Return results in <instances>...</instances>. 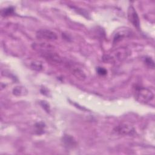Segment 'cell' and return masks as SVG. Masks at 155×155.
Listing matches in <instances>:
<instances>
[{"label":"cell","instance_id":"obj_4","mask_svg":"<svg viewBox=\"0 0 155 155\" xmlns=\"http://www.w3.org/2000/svg\"><path fill=\"white\" fill-rule=\"evenodd\" d=\"M36 38L39 39H45L48 41H54L57 39L56 34L47 29H41L38 30L36 34Z\"/></svg>","mask_w":155,"mask_h":155},{"label":"cell","instance_id":"obj_14","mask_svg":"<svg viewBox=\"0 0 155 155\" xmlns=\"http://www.w3.org/2000/svg\"><path fill=\"white\" fill-rule=\"evenodd\" d=\"M144 62L149 67L154 68V61L151 58L146 57L144 59Z\"/></svg>","mask_w":155,"mask_h":155},{"label":"cell","instance_id":"obj_10","mask_svg":"<svg viewBox=\"0 0 155 155\" xmlns=\"http://www.w3.org/2000/svg\"><path fill=\"white\" fill-rule=\"evenodd\" d=\"M30 67L33 70H35L37 71H40L42 70V69L44 68V65H43V63L42 61H39V60H35L31 62Z\"/></svg>","mask_w":155,"mask_h":155},{"label":"cell","instance_id":"obj_12","mask_svg":"<svg viewBox=\"0 0 155 155\" xmlns=\"http://www.w3.org/2000/svg\"><path fill=\"white\" fill-rule=\"evenodd\" d=\"M27 90L23 87H16L13 90V94L15 96H22L27 94Z\"/></svg>","mask_w":155,"mask_h":155},{"label":"cell","instance_id":"obj_8","mask_svg":"<svg viewBox=\"0 0 155 155\" xmlns=\"http://www.w3.org/2000/svg\"><path fill=\"white\" fill-rule=\"evenodd\" d=\"M33 48L41 51L42 53L50 51L53 50V47L46 43H33Z\"/></svg>","mask_w":155,"mask_h":155},{"label":"cell","instance_id":"obj_9","mask_svg":"<svg viewBox=\"0 0 155 155\" xmlns=\"http://www.w3.org/2000/svg\"><path fill=\"white\" fill-rule=\"evenodd\" d=\"M63 142L65 145L68 148H72L76 145V142L73 137L70 135H65L63 138Z\"/></svg>","mask_w":155,"mask_h":155},{"label":"cell","instance_id":"obj_11","mask_svg":"<svg viewBox=\"0 0 155 155\" xmlns=\"http://www.w3.org/2000/svg\"><path fill=\"white\" fill-rule=\"evenodd\" d=\"M72 73L79 80L83 81L85 79V74L83 71L79 68H73L72 69Z\"/></svg>","mask_w":155,"mask_h":155},{"label":"cell","instance_id":"obj_13","mask_svg":"<svg viewBox=\"0 0 155 155\" xmlns=\"http://www.w3.org/2000/svg\"><path fill=\"white\" fill-rule=\"evenodd\" d=\"M14 12V8L13 7H8L1 10V15L2 16H7L13 14Z\"/></svg>","mask_w":155,"mask_h":155},{"label":"cell","instance_id":"obj_1","mask_svg":"<svg viewBox=\"0 0 155 155\" xmlns=\"http://www.w3.org/2000/svg\"><path fill=\"white\" fill-rule=\"evenodd\" d=\"M128 53L129 52L127 48H119L110 53L104 54L102 57V59L104 62L108 63L116 64L125 59L128 55Z\"/></svg>","mask_w":155,"mask_h":155},{"label":"cell","instance_id":"obj_3","mask_svg":"<svg viewBox=\"0 0 155 155\" xmlns=\"http://www.w3.org/2000/svg\"><path fill=\"white\" fill-rule=\"evenodd\" d=\"M114 131L120 135L128 136L132 135L135 133L134 128L127 124H122L116 126L114 128Z\"/></svg>","mask_w":155,"mask_h":155},{"label":"cell","instance_id":"obj_6","mask_svg":"<svg viewBox=\"0 0 155 155\" xmlns=\"http://www.w3.org/2000/svg\"><path fill=\"white\" fill-rule=\"evenodd\" d=\"M128 19L129 21L138 30L140 28V22L139 16L134 8L130 5L128 9Z\"/></svg>","mask_w":155,"mask_h":155},{"label":"cell","instance_id":"obj_7","mask_svg":"<svg viewBox=\"0 0 155 155\" xmlns=\"http://www.w3.org/2000/svg\"><path fill=\"white\" fill-rule=\"evenodd\" d=\"M42 56L48 61H49L51 62L56 63V64H59L62 62V59L61 57L57 54L55 53L50 51H47L42 53Z\"/></svg>","mask_w":155,"mask_h":155},{"label":"cell","instance_id":"obj_5","mask_svg":"<svg viewBox=\"0 0 155 155\" xmlns=\"http://www.w3.org/2000/svg\"><path fill=\"white\" fill-rule=\"evenodd\" d=\"M131 35V31L126 27H121L118 28L113 38V44H116L125 38H128Z\"/></svg>","mask_w":155,"mask_h":155},{"label":"cell","instance_id":"obj_16","mask_svg":"<svg viewBox=\"0 0 155 155\" xmlns=\"http://www.w3.org/2000/svg\"><path fill=\"white\" fill-rule=\"evenodd\" d=\"M41 105H42V107H43V108H44L47 112H49V111H50V107H49V105L48 104L47 102H46V101H41Z\"/></svg>","mask_w":155,"mask_h":155},{"label":"cell","instance_id":"obj_17","mask_svg":"<svg viewBox=\"0 0 155 155\" xmlns=\"http://www.w3.org/2000/svg\"><path fill=\"white\" fill-rule=\"evenodd\" d=\"M36 127L37 128V130H39V133H40V131H42L43 128H44V124L42 122H39V123H37L36 124Z\"/></svg>","mask_w":155,"mask_h":155},{"label":"cell","instance_id":"obj_2","mask_svg":"<svg viewBox=\"0 0 155 155\" xmlns=\"http://www.w3.org/2000/svg\"><path fill=\"white\" fill-rule=\"evenodd\" d=\"M134 94L135 99L141 103H148L154 98V94L150 89L142 87H136Z\"/></svg>","mask_w":155,"mask_h":155},{"label":"cell","instance_id":"obj_15","mask_svg":"<svg viewBox=\"0 0 155 155\" xmlns=\"http://www.w3.org/2000/svg\"><path fill=\"white\" fill-rule=\"evenodd\" d=\"M96 71L99 75H102V76L105 75L107 73V70L103 67H97Z\"/></svg>","mask_w":155,"mask_h":155}]
</instances>
